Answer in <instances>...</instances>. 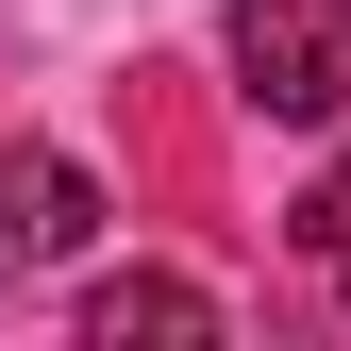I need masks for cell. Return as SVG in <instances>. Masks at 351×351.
<instances>
[{
	"label": "cell",
	"instance_id": "3957f363",
	"mask_svg": "<svg viewBox=\"0 0 351 351\" xmlns=\"http://www.w3.org/2000/svg\"><path fill=\"white\" fill-rule=\"evenodd\" d=\"M84 335H101V351H134V335H217V285H184V268H117V285H84Z\"/></svg>",
	"mask_w": 351,
	"mask_h": 351
},
{
	"label": "cell",
	"instance_id": "6da1fadb",
	"mask_svg": "<svg viewBox=\"0 0 351 351\" xmlns=\"http://www.w3.org/2000/svg\"><path fill=\"white\" fill-rule=\"evenodd\" d=\"M234 101L285 117V134H335L351 117V0H234Z\"/></svg>",
	"mask_w": 351,
	"mask_h": 351
},
{
	"label": "cell",
	"instance_id": "277c9868",
	"mask_svg": "<svg viewBox=\"0 0 351 351\" xmlns=\"http://www.w3.org/2000/svg\"><path fill=\"white\" fill-rule=\"evenodd\" d=\"M301 268H318V301H351V167L301 201Z\"/></svg>",
	"mask_w": 351,
	"mask_h": 351
},
{
	"label": "cell",
	"instance_id": "7a4b0ae2",
	"mask_svg": "<svg viewBox=\"0 0 351 351\" xmlns=\"http://www.w3.org/2000/svg\"><path fill=\"white\" fill-rule=\"evenodd\" d=\"M101 234V184L51 151V134H0V285H34V268H67V251Z\"/></svg>",
	"mask_w": 351,
	"mask_h": 351
}]
</instances>
